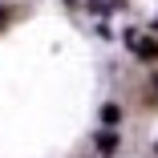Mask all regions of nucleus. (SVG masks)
<instances>
[{
  "label": "nucleus",
  "mask_w": 158,
  "mask_h": 158,
  "mask_svg": "<svg viewBox=\"0 0 158 158\" xmlns=\"http://www.w3.org/2000/svg\"><path fill=\"white\" fill-rule=\"evenodd\" d=\"M126 45H134L142 61H158V41H150V37L134 33V28H126Z\"/></svg>",
  "instance_id": "nucleus-1"
},
{
  "label": "nucleus",
  "mask_w": 158,
  "mask_h": 158,
  "mask_svg": "<svg viewBox=\"0 0 158 158\" xmlns=\"http://www.w3.org/2000/svg\"><path fill=\"white\" fill-rule=\"evenodd\" d=\"M118 122H122V114H118V106H102V126H106V130H114Z\"/></svg>",
  "instance_id": "nucleus-2"
},
{
  "label": "nucleus",
  "mask_w": 158,
  "mask_h": 158,
  "mask_svg": "<svg viewBox=\"0 0 158 158\" xmlns=\"http://www.w3.org/2000/svg\"><path fill=\"white\" fill-rule=\"evenodd\" d=\"M98 146H102V154H114L118 138H114V134H98Z\"/></svg>",
  "instance_id": "nucleus-3"
}]
</instances>
